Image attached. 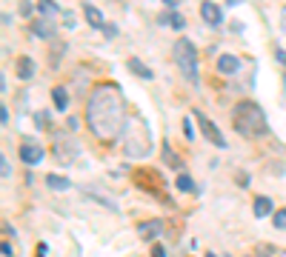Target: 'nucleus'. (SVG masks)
<instances>
[{"label":"nucleus","mask_w":286,"mask_h":257,"mask_svg":"<svg viewBox=\"0 0 286 257\" xmlns=\"http://www.w3.org/2000/svg\"><path fill=\"white\" fill-rule=\"evenodd\" d=\"M126 97L120 92L118 83H101L92 89L89 103H86V123L92 129V135L103 140V143H112L123 135L126 129Z\"/></svg>","instance_id":"obj_1"},{"label":"nucleus","mask_w":286,"mask_h":257,"mask_svg":"<svg viewBox=\"0 0 286 257\" xmlns=\"http://www.w3.org/2000/svg\"><path fill=\"white\" fill-rule=\"evenodd\" d=\"M232 123H235V132L243 135V137L266 135V115H263V109L252 100L237 103L235 112H232Z\"/></svg>","instance_id":"obj_2"},{"label":"nucleus","mask_w":286,"mask_h":257,"mask_svg":"<svg viewBox=\"0 0 286 257\" xmlns=\"http://www.w3.org/2000/svg\"><path fill=\"white\" fill-rule=\"evenodd\" d=\"M123 152L129 157H143V154L152 152V135L146 120L140 117L137 112L129 115L126 120V129H123Z\"/></svg>","instance_id":"obj_3"},{"label":"nucleus","mask_w":286,"mask_h":257,"mask_svg":"<svg viewBox=\"0 0 286 257\" xmlns=\"http://www.w3.org/2000/svg\"><path fill=\"white\" fill-rule=\"evenodd\" d=\"M172 54H175V66L181 69V74L189 83H198V51H195V43L189 37H181L175 43Z\"/></svg>","instance_id":"obj_4"},{"label":"nucleus","mask_w":286,"mask_h":257,"mask_svg":"<svg viewBox=\"0 0 286 257\" xmlns=\"http://www.w3.org/2000/svg\"><path fill=\"white\" fill-rule=\"evenodd\" d=\"M195 120L201 123V132H203V137H206V140H209L212 146H218V149H226V137L220 135V129H218V126H215V123H212L209 117H206L203 112H195Z\"/></svg>","instance_id":"obj_5"},{"label":"nucleus","mask_w":286,"mask_h":257,"mask_svg":"<svg viewBox=\"0 0 286 257\" xmlns=\"http://www.w3.org/2000/svg\"><path fill=\"white\" fill-rule=\"evenodd\" d=\"M54 157H57V163H75V157H78V146L69 140V137H57L54 140Z\"/></svg>","instance_id":"obj_6"},{"label":"nucleus","mask_w":286,"mask_h":257,"mask_svg":"<svg viewBox=\"0 0 286 257\" xmlns=\"http://www.w3.org/2000/svg\"><path fill=\"white\" fill-rule=\"evenodd\" d=\"M201 15L209 26H220L223 23V9H220L218 3H212V0H203L201 3Z\"/></svg>","instance_id":"obj_7"},{"label":"nucleus","mask_w":286,"mask_h":257,"mask_svg":"<svg viewBox=\"0 0 286 257\" xmlns=\"http://www.w3.org/2000/svg\"><path fill=\"white\" fill-rule=\"evenodd\" d=\"M20 160H23V163H29V166H37V163L43 160V149H40V146H29V143H26V146H20Z\"/></svg>","instance_id":"obj_8"},{"label":"nucleus","mask_w":286,"mask_h":257,"mask_svg":"<svg viewBox=\"0 0 286 257\" xmlns=\"http://www.w3.org/2000/svg\"><path fill=\"white\" fill-rule=\"evenodd\" d=\"M237 69H240V60H237V57H232V54H220L218 57V71H223V74H235Z\"/></svg>","instance_id":"obj_9"},{"label":"nucleus","mask_w":286,"mask_h":257,"mask_svg":"<svg viewBox=\"0 0 286 257\" xmlns=\"http://www.w3.org/2000/svg\"><path fill=\"white\" fill-rule=\"evenodd\" d=\"M32 34H34V37H54V26L49 23V17L34 20V23H32Z\"/></svg>","instance_id":"obj_10"},{"label":"nucleus","mask_w":286,"mask_h":257,"mask_svg":"<svg viewBox=\"0 0 286 257\" xmlns=\"http://www.w3.org/2000/svg\"><path fill=\"white\" fill-rule=\"evenodd\" d=\"M126 66H129V71H132V74L143 77V80H152V69H149V66H143V63H140L137 57H129V60H126Z\"/></svg>","instance_id":"obj_11"},{"label":"nucleus","mask_w":286,"mask_h":257,"mask_svg":"<svg viewBox=\"0 0 286 257\" xmlns=\"http://www.w3.org/2000/svg\"><path fill=\"white\" fill-rule=\"evenodd\" d=\"M52 100H54V109H57V112H63V109L69 106L66 89H63V86H54V89H52Z\"/></svg>","instance_id":"obj_12"},{"label":"nucleus","mask_w":286,"mask_h":257,"mask_svg":"<svg viewBox=\"0 0 286 257\" xmlns=\"http://www.w3.org/2000/svg\"><path fill=\"white\" fill-rule=\"evenodd\" d=\"M32 74H34V60L32 57H20V60H17V77L29 80Z\"/></svg>","instance_id":"obj_13"},{"label":"nucleus","mask_w":286,"mask_h":257,"mask_svg":"<svg viewBox=\"0 0 286 257\" xmlns=\"http://www.w3.org/2000/svg\"><path fill=\"white\" fill-rule=\"evenodd\" d=\"M143 237H157L160 232H163V223L160 220H152V223H140V229H137Z\"/></svg>","instance_id":"obj_14"},{"label":"nucleus","mask_w":286,"mask_h":257,"mask_svg":"<svg viewBox=\"0 0 286 257\" xmlns=\"http://www.w3.org/2000/svg\"><path fill=\"white\" fill-rule=\"evenodd\" d=\"M272 214V197H255V217Z\"/></svg>","instance_id":"obj_15"},{"label":"nucleus","mask_w":286,"mask_h":257,"mask_svg":"<svg viewBox=\"0 0 286 257\" xmlns=\"http://www.w3.org/2000/svg\"><path fill=\"white\" fill-rule=\"evenodd\" d=\"M83 15H86V20H89L95 29H103V26H106V23H103V15L95 9V6H83Z\"/></svg>","instance_id":"obj_16"},{"label":"nucleus","mask_w":286,"mask_h":257,"mask_svg":"<svg viewBox=\"0 0 286 257\" xmlns=\"http://www.w3.org/2000/svg\"><path fill=\"white\" fill-rule=\"evenodd\" d=\"M37 9H40V15H43V17L60 15V6H57L54 0H37Z\"/></svg>","instance_id":"obj_17"},{"label":"nucleus","mask_w":286,"mask_h":257,"mask_svg":"<svg viewBox=\"0 0 286 257\" xmlns=\"http://www.w3.org/2000/svg\"><path fill=\"white\" fill-rule=\"evenodd\" d=\"M46 186L54 188V191H66L72 183H69L66 177H60V174H49V177H46Z\"/></svg>","instance_id":"obj_18"},{"label":"nucleus","mask_w":286,"mask_h":257,"mask_svg":"<svg viewBox=\"0 0 286 257\" xmlns=\"http://www.w3.org/2000/svg\"><path fill=\"white\" fill-rule=\"evenodd\" d=\"M178 188H181V191H195L192 177H189V174H181V177H178Z\"/></svg>","instance_id":"obj_19"},{"label":"nucleus","mask_w":286,"mask_h":257,"mask_svg":"<svg viewBox=\"0 0 286 257\" xmlns=\"http://www.w3.org/2000/svg\"><path fill=\"white\" fill-rule=\"evenodd\" d=\"M275 229H286V209L275 211Z\"/></svg>","instance_id":"obj_20"},{"label":"nucleus","mask_w":286,"mask_h":257,"mask_svg":"<svg viewBox=\"0 0 286 257\" xmlns=\"http://www.w3.org/2000/svg\"><path fill=\"white\" fill-rule=\"evenodd\" d=\"M163 152H166V163H172V166H178V169H181V160L172 154V149H169V146H163Z\"/></svg>","instance_id":"obj_21"},{"label":"nucleus","mask_w":286,"mask_h":257,"mask_svg":"<svg viewBox=\"0 0 286 257\" xmlns=\"http://www.w3.org/2000/svg\"><path fill=\"white\" fill-rule=\"evenodd\" d=\"M183 135L189 137V140H192V137H195V129H192V120H189V117L183 120Z\"/></svg>","instance_id":"obj_22"},{"label":"nucleus","mask_w":286,"mask_h":257,"mask_svg":"<svg viewBox=\"0 0 286 257\" xmlns=\"http://www.w3.org/2000/svg\"><path fill=\"white\" fill-rule=\"evenodd\" d=\"M0 171H3V177H12V169H9V160L6 157H0Z\"/></svg>","instance_id":"obj_23"},{"label":"nucleus","mask_w":286,"mask_h":257,"mask_svg":"<svg viewBox=\"0 0 286 257\" xmlns=\"http://www.w3.org/2000/svg\"><path fill=\"white\" fill-rule=\"evenodd\" d=\"M172 26H175V29H183L186 26V20L181 15H172Z\"/></svg>","instance_id":"obj_24"},{"label":"nucleus","mask_w":286,"mask_h":257,"mask_svg":"<svg viewBox=\"0 0 286 257\" xmlns=\"http://www.w3.org/2000/svg\"><path fill=\"white\" fill-rule=\"evenodd\" d=\"M103 34H106V37H115V34H118V26H112V23H106V26H103Z\"/></svg>","instance_id":"obj_25"},{"label":"nucleus","mask_w":286,"mask_h":257,"mask_svg":"<svg viewBox=\"0 0 286 257\" xmlns=\"http://www.w3.org/2000/svg\"><path fill=\"white\" fill-rule=\"evenodd\" d=\"M0 120H3V126H9V112H6V106H0Z\"/></svg>","instance_id":"obj_26"},{"label":"nucleus","mask_w":286,"mask_h":257,"mask_svg":"<svg viewBox=\"0 0 286 257\" xmlns=\"http://www.w3.org/2000/svg\"><path fill=\"white\" fill-rule=\"evenodd\" d=\"M3 255H6V257H15V249H12V243H3Z\"/></svg>","instance_id":"obj_27"},{"label":"nucleus","mask_w":286,"mask_h":257,"mask_svg":"<svg viewBox=\"0 0 286 257\" xmlns=\"http://www.w3.org/2000/svg\"><path fill=\"white\" fill-rule=\"evenodd\" d=\"M152 257H166V252H163V246H155V249H152Z\"/></svg>","instance_id":"obj_28"},{"label":"nucleus","mask_w":286,"mask_h":257,"mask_svg":"<svg viewBox=\"0 0 286 257\" xmlns=\"http://www.w3.org/2000/svg\"><path fill=\"white\" fill-rule=\"evenodd\" d=\"M20 12H23V15H29V12H32V3H29V0H23V3H20Z\"/></svg>","instance_id":"obj_29"},{"label":"nucleus","mask_w":286,"mask_h":257,"mask_svg":"<svg viewBox=\"0 0 286 257\" xmlns=\"http://www.w3.org/2000/svg\"><path fill=\"white\" fill-rule=\"evenodd\" d=\"M34 120H37V126H46V123H49V115H37Z\"/></svg>","instance_id":"obj_30"},{"label":"nucleus","mask_w":286,"mask_h":257,"mask_svg":"<svg viewBox=\"0 0 286 257\" xmlns=\"http://www.w3.org/2000/svg\"><path fill=\"white\" fill-rule=\"evenodd\" d=\"M275 54H278V60H281V63H284V66H286V51H284V49H278V51H275Z\"/></svg>","instance_id":"obj_31"},{"label":"nucleus","mask_w":286,"mask_h":257,"mask_svg":"<svg viewBox=\"0 0 286 257\" xmlns=\"http://www.w3.org/2000/svg\"><path fill=\"white\" fill-rule=\"evenodd\" d=\"M206 257H218V255H215V252H206Z\"/></svg>","instance_id":"obj_32"},{"label":"nucleus","mask_w":286,"mask_h":257,"mask_svg":"<svg viewBox=\"0 0 286 257\" xmlns=\"http://www.w3.org/2000/svg\"><path fill=\"white\" fill-rule=\"evenodd\" d=\"M235 3H237V0H229V6H235Z\"/></svg>","instance_id":"obj_33"},{"label":"nucleus","mask_w":286,"mask_h":257,"mask_svg":"<svg viewBox=\"0 0 286 257\" xmlns=\"http://www.w3.org/2000/svg\"><path fill=\"white\" fill-rule=\"evenodd\" d=\"M166 3H175V0H166Z\"/></svg>","instance_id":"obj_34"},{"label":"nucleus","mask_w":286,"mask_h":257,"mask_svg":"<svg viewBox=\"0 0 286 257\" xmlns=\"http://www.w3.org/2000/svg\"><path fill=\"white\" fill-rule=\"evenodd\" d=\"M284 257H286V252H284Z\"/></svg>","instance_id":"obj_35"}]
</instances>
